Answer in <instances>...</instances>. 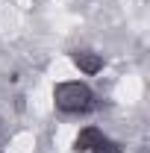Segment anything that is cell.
I'll return each instance as SVG.
<instances>
[{
    "mask_svg": "<svg viewBox=\"0 0 150 153\" xmlns=\"http://www.w3.org/2000/svg\"><path fill=\"white\" fill-rule=\"evenodd\" d=\"M76 65L85 71V74H97L100 68H103V59L97 56V53H91V50H76Z\"/></svg>",
    "mask_w": 150,
    "mask_h": 153,
    "instance_id": "3957f363",
    "label": "cell"
},
{
    "mask_svg": "<svg viewBox=\"0 0 150 153\" xmlns=\"http://www.w3.org/2000/svg\"><path fill=\"white\" fill-rule=\"evenodd\" d=\"M76 150H85V153H118V144L109 141L100 130L88 127V130H82V133L76 135Z\"/></svg>",
    "mask_w": 150,
    "mask_h": 153,
    "instance_id": "7a4b0ae2",
    "label": "cell"
},
{
    "mask_svg": "<svg viewBox=\"0 0 150 153\" xmlns=\"http://www.w3.org/2000/svg\"><path fill=\"white\" fill-rule=\"evenodd\" d=\"M53 100L62 112H88L94 106V91L85 82H62L53 91Z\"/></svg>",
    "mask_w": 150,
    "mask_h": 153,
    "instance_id": "6da1fadb",
    "label": "cell"
}]
</instances>
